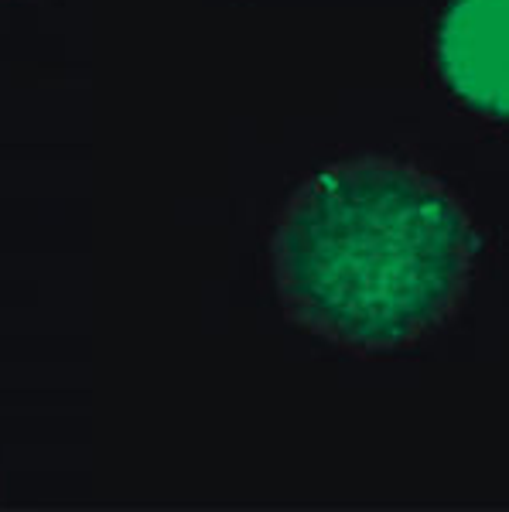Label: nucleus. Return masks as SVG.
<instances>
[{"label":"nucleus","mask_w":509,"mask_h":512,"mask_svg":"<svg viewBox=\"0 0 509 512\" xmlns=\"http://www.w3.org/2000/svg\"><path fill=\"white\" fill-rule=\"evenodd\" d=\"M479 253L445 185L400 161L315 171L277 222L270 256L284 311L356 352L417 342L455 315Z\"/></svg>","instance_id":"1"},{"label":"nucleus","mask_w":509,"mask_h":512,"mask_svg":"<svg viewBox=\"0 0 509 512\" xmlns=\"http://www.w3.org/2000/svg\"><path fill=\"white\" fill-rule=\"evenodd\" d=\"M448 89L475 113H509V0H448L438 28Z\"/></svg>","instance_id":"2"}]
</instances>
